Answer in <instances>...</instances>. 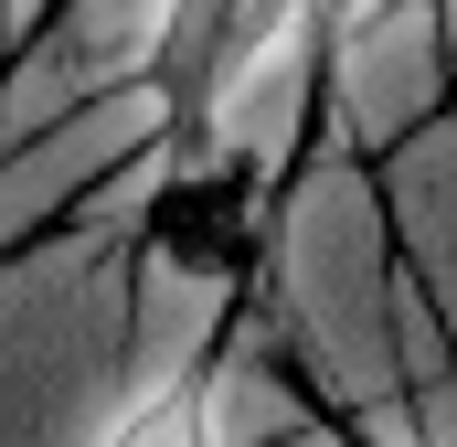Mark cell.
<instances>
[{"label":"cell","instance_id":"6da1fadb","mask_svg":"<svg viewBox=\"0 0 457 447\" xmlns=\"http://www.w3.org/2000/svg\"><path fill=\"white\" fill-rule=\"evenodd\" d=\"M128 362V245L54 224L0 256V447H107Z\"/></svg>","mask_w":457,"mask_h":447}]
</instances>
